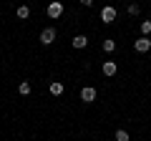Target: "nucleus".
Returning a JSON list of instances; mask_svg holds the SVG:
<instances>
[{"label": "nucleus", "mask_w": 151, "mask_h": 141, "mask_svg": "<svg viewBox=\"0 0 151 141\" xmlns=\"http://www.w3.org/2000/svg\"><path fill=\"white\" fill-rule=\"evenodd\" d=\"M45 13H48V18H53V20H58V18L63 15V3H60V0H53V3H48V8H45Z\"/></svg>", "instance_id": "1"}, {"label": "nucleus", "mask_w": 151, "mask_h": 141, "mask_svg": "<svg viewBox=\"0 0 151 141\" xmlns=\"http://www.w3.org/2000/svg\"><path fill=\"white\" fill-rule=\"evenodd\" d=\"M55 35H58V33H55V28H53V25L43 28V30H40V43H43V45H50V43H55Z\"/></svg>", "instance_id": "2"}, {"label": "nucleus", "mask_w": 151, "mask_h": 141, "mask_svg": "<svg viewBox=\"0 0 151 141\" xmlns=\"http://www.w3.org/2000/svg\"><path fill=\"white\" fill-rule=\"evenodd\" d=\"M101 20L106 23V25L113 23V20H116V8H113V5H103L101 8Z\"/></svg>", "instance_id": "3"}, {"label": "nucleus", "mask_w": 151, "mask_h": 141, "mask_svg": "<svg viewBox=\"0 0 151 141\" xmlns=\"http://www.w3.org/2000/svg\"><path fill=\"white\" fill-rule=\"evenodd\" d=\"M134 48L139 50V53H149V50H151V38H149V35H141V38L134 43Z\"/></svg>", "instance_id": "4"}, {"label": "nucleus", "mask_w": 151, "mask_h": 141, "mask_svg": "<svg viewBox=\"0 0 151 141\" xmlns=\"http://www.w3.org/2000/svg\"><path fill=\"white\" fill-rule=\"evenodd\" d=\"M101 70H103V76H106V78H111V76L119 73V65H116V60H103Z\"/></svg>", "instance_id": "5"}, {"label": "nucleus", "mask_w": 151, "mask_h": 141, "mask_svg": "<svg viewBox=\"0 0 151 141\" xmlns=\"http://www.w3.org/2000/svg\"><path fill=\"white\" fill-rule=\"evenodd\" d=\"M81 101L83 103H93L96 101V88L93 86H83L81 88Z\"/></svg>", "instance_id": "6"}, {"label": "nucleus", "mask_w": 151, "mask_h": 141, "mask_svg": "<svg viewBox=\"0 0 151 141\" xmlns=\"http://www.w3.org/2000/svg\"><path fill=\"white\" fill-rule=\"evenodd\" d=\"M70 43H73V48H76V50H83V48L88 45V38H86V35H76Z\"/></svg>", "instance_id": "7"}, {"label": "nucleus", "mask_w": 151, "mask_h": 141, "mask_svg": "<svg viewBox=\"0 0 151 141\" xmlns=\"http://www.w3.org/2000/svg\"><path fill=\"white\" fill-rule=\"evenodd\" d=\"M30 91H33L30 81H20V86H18V93H20V96H30Z\"/></svg>", "instance_id": "8"}, {"label": "nucleus", "mask_w": 151, "mask_h": 141, "mask_svg": "<svg viewBox=\"0 0 151 141\" xmlns=\"http://www.w3.org/2000/svg\"><path fill=\"white\" fill-rule=\"evenodd\" d=\"M101 48H103V53H113V50H116V40L106 38V40L101 43Z\"/></svg>", "instance_id": "9"}, {"label": "nucleus", "mask_w": 151, "mask_h": 141, "mask_svg": "<svg viewBox=\"0 0 151 141\" xmlns=\"http://www.w3.org/2000/svg\"><path fill=\"white\" fill-rule=\"evenodd\" d=\"M48 91L53 93V96H60V93H63V83H60V81H53V83L48 86Z\"/></svg>", "instance_id": "10"}, {"label": "nucleus", "mask_w": 151, "mask_h": 141, "mask_svg": "<svg viewBox=\"0 0 151 141\" xmlns=\"http://www.w3.org/2000/svg\"><path fill=\"white\" fill-rule=\"evenodd\" d=\"M18 18L28 20V18H30V8H28V5H20V8H18Z\"/></svg>", "instance_id": "11"}, {"label": "nucleus", "mask_w": 151, "mask_h": 141, "mask_svg": "<svg viewBox=\"0 0 151 141\" xmlns=\"http://www.w3.org/2000/svg\"><path fill=\"white\" fill-rule=\"evenodd\" d=\"M139 30H141V35H149V33H151V20H141Z\"/></svg>", "instance_id": "12"}, {"label": "nucleus", "mask_w": 151, "mask_h": 141, "mask_svg": "<svg viewBox=\"0 0 151 141\" xmlns=\"http://www.w3.org/2000/svg\"><path fill=\"white\" fill-rule=\"evenodd\" d=\"M116 141H131L129 131H126V129H119V131H116Z\"/></svg>", "instance_id": "13"}, {"label": "nucleus", "mask_w": 151, "mask_h": 141, "mask_svg": "<svg viewBox=\"0 0 151 141\" xmlns=\"http://www.w3.org/2000/svg\"><path fill=\"white\" fill-rule=\"evenodd\" d=\"M139 13H141V8L136 5V3H131L129 5V15H139Z\"/></svg>", "instance_id": "14"}, {"label": "nucleus", "mask_w": 151, "mask_h": 141, "mask_svg": "<svg viewBox=\"0 0 151 141\" xmlns=\"http://www.w3.org/2000/svg\"><path fill=\"white\" fill-rule=\"evenodd\" d=\"M78 3H81V5H86V8H91V5H93V0H78Z\"/></svg>", "instance_id": "15"}]
</instances>
